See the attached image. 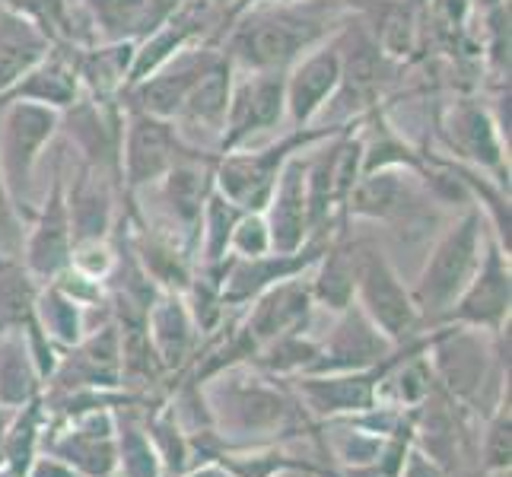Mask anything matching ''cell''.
<instances>
[{"label":"cell","instance_id":"1","mask_svg":"<svg viewBox=\"0 0 512 477\" xmlns=\"http://www.w3.org/2000/svg\"><path fill=\"white\" fill-rule=\"evenodd\" d=\"M325 35V20L293 7L264 10L252 20H245L233 42H229V55L236 61L249 64L255 70H284L290 61L303 55L315 39Z\"/></svg>","mask_w":512,"mask_h":477},{"label":"cell","instance_id":"6","mask_svg":"<svg viewBox=\"0 0 512 477\" xmlns=\"http://www.w3.org/2000/svg\"><path fill=\"white\" fill-rule=\"evenodd\" d=\"M179 134L166 118H153L147 112H134L131 125L121 137V169L131 188L150 185L182 163Z\"/></svg>","mask_w":512,"mask_h":477},{"label":"cell","instance_id":"29","mask_svg":"<svg viewBox=\"0 0 512 477\" xmlns=\"http://www.w3.org/2000/svg\"><path fill=\"white\" fill-rule=\"evenodd\" d=\"M13 242H16V220L10 207V191L4 185V175H0V249H10Z\"/></svg>","mask_w":512,"mask_h":477},{"label":"cell","instance_id":"5","mask_svg":"<svg viewBox=\"0 0 512 477\" xmlns=\"http://www.w3.org/2000/svg\"><path fill=\"white\" fill-rule=\"evenodd\" d=\"M287 112V80L280 70H258L255 77L239 83L229 96L223 121V150L233 153L261 131L280 125Z\"/></svg>","mask_w":512,"mask_h":477},{"label":"cell","instance_id":"20","mask_svg":"<svg viewBox=\"0 0 512 477\" xmlns=\"http://www.w3.org/2000/svg\"><path fill=\"white\" fill-rule=\"evenodd\" d=\"M306 299H309V293L303 290V284H287V287L274 290L255 315V331L258 334L284 331L306 312Z\"/></svg>","mask_w":512,"mask_h":477},{"label":"cell","instance_id":"28","mask_svg":"<svg viewBox=\"0 0 512 477\" xmlns=\"http://www.w3.org/2000/svg\"><path fill=\"white\" fill-rule=\"evenodd\" d=\"M185 0H147V13H144V23H140V32H153L160 29L163 23H169Z\"/></svg>","mask_w":512,"mask_h":477},{"label":"cell","instance_id":"11","mask_svg":"<svg viewBox=\"0 0 512 477\" xmlns=\"http://www.w3.org/2000/svg\"><path fill=\"white\" fill-rule=\"evenodd\" d=\"M48 35L29 16L13 7H0V96L45 58Z\"/></svg>","mask_w":512,"mask_h":477},{"label":"cell","instance_id":"10","mask_svg":"<svg viewBox=\"0 0 512 477\" xmlns=\"http://www.w3.org/2000/svg\"><path fill=\"white\" fill-rule=\"evenodd\" d=\"M360 287H363V299L369 312L376 315V322L388 331V334H401L411 328L414 318V306L408 293L401 290L395 271L388 268L385 258L379 252H366L360 258Z\"/></svg>","mask_w":512,"mask_h":477},{"label":"cell","instance_id":"7","mask_svg":"<svg viewBox=\"0 0 512 477\" xmlns=\"http://www.w3.org/2000/svg\"><path fill=\"white\" fill-rule=\"evenodd\" d=\"M217 55L210 51H179L172 55L160 70H153L147 80L134 83V99L140 105V112H147L153 118H175L182 112L185 96L194 86L204 70L214 64Z\"/></svg>","mask_w":512,"mask_h":477},{"label":"cell","instance_id":"27","mask_svg":"<svg viewBox=\"0 0 512 477\" xmlns=\"http://www.w3.org/2000/svg\"><path fill=\"white\" fill-rule=\"evenodd\" d=\"M350 290H353V268H347V261L341 255H334L322 277V296L331 299L334 306H341Z\"/></svg>","mask_w":512,"mask_h":477},{"label":"cell","instance_id":"13","mask_svg":"<svg viewBox=\"0 0 512 477\" xmlns=\"http://www.w3.org/2000/svg\"><path fill=\"white\" fill-rule=\"evenodd\" d=\"M70 258V210L64 201V182L55 175V185L42 210V223L29 242V264L39 274H55Z\"/></svg>","mask_w":512,"mask_h":477},{"label":"cell","instance_id":"8","mask_svg":"<svg viewBox=\"0 0 512 477\" xmlns=\"http://www.w3.org/2000/svg\"><path fill=\"white\" fill-rule=\"evenodd\" d=\"M271 245L280 255H293L303 245L309 226V201H306V163L290 156L280 169L271 191Z\"/></svg>","mask_w":512,"mask_h":477},{"label":"cell","instance_id":"24","mask_svg":"<svg viewBox=\"0 0 512 477\" xmlns=\"http://www.w3.org/2000/svg\"><path fill=\"white\" fill-rule=\"evenodd\" d=\"M204 217H207V229H210V255L220 258V252L226 249L229 236L239 223V207L223 198V194H210L207 204H204Z\"/></svg>","mask_w":512,"mask_h":477},{"label":"cell","instance_id":"15","mask_svg":"<svg viewBox=\"0 0 512 477\" xmlns=\"http://www.w3.org/2000/svg\"><path fill=\"white\" fill-rule=\"evenodd\" d=\"M449 134H452V144L462 150V156L474 159V163H481V166H503L500 128L481 105H474V102L455 105Z\"/></svg>","mask_w":512,"mask_h":477},{"label":"cell","instance_id":"25","mask_svg":"<svg viewBox=\"0 0 512 477\" xmlns=\"http://www.w3.org/2000/svg\"><path fill=\"white\" fill-rule=\"evenodd\" d=\"M7 7L20 10L23 16H29V20L35 26L45 29H64L67 26V13H70V0H7Z\"/></svg>","mask_w":512,"mask_h":477},{"label":"cell","instance_id":"2","mask_svg":"<svg viewBox=\"0 0 512 477\" xmlns=\"http://www.w3.org/2000/svg\"><path fill=\"white\" fill-rule=\"evenodd\" d=\"M0 109H7L0 121V175H4L10 198H20L29 188L32 169L45 144L58 131L61 115L58 109L35 102H7Z\"/></svg>","mask_w":512,"mask_h":477},{"label":"cell","instance_id":"17","mask_svg":"<svg viewBox=\"0 0 512 477\" xmlns=\"http://www.w3.org/2000/svg\"><path fill=\"white\" fill-rule=\"evenodd\" d=\"M166 198L169 207L175 210V217L194 223L204 214V204L210 198V185H214V172L201 169L194 159H182L175 163L166 175Z\"/></svg>","mask_w":512,"mask_h":477},{"label":"cell","instance_id":"19","mask_svg":"<svg viewBox=\"0 0 512 477\" xmlns=\"http://www.w3.org/2000/svg\"><path fill=\"white\" fill-rule=\"evenodd\" d=\"M70 214H74L80 239H99L109 223V194L99 188V182H90V169L80 175L74 198H70Z\"/></svg>","mask_w":512,"mask_h":477},{"label":"cell","instance_id":"16","mask_svg":"<svg viewBox=\"0 0 512 477\" xmlns=\"http://www.w3.org/2000/svg\"><path fill=\"white\" fill-rule=\"evenodd\" d=\"M509 306V271L503 268V258L497 249H490L481 277L458 306V318H471V322H497Z\"/></svg>","mask_w":512,"mask_h":477},{"label":"cell","instance_id":"4","mask_svg":"<svg viewBox=\"0 0 512 477\" xmlns=\"http://www.w3.org/2000/svg\"><path fill=\"white\" fill-rule=\"evenodd\" d=\"M478 252H481V214L471 210L436 245V252L427 264V274L420 280V303L427 309L449 306L452 296L468 284L471 271L478 268Z\"/></svg>","mask_w":512,"mask_h":477},{"label":"cell","instance_id":"12","mask_svg":"<svg viewBox=\"0 0 512 477\" xmlns=\"http://www.w3.org/2000/svg\"><path fill=\"white\" fill-rule=\"evenodd\" d=\"M229 96H233V67H229V61L223 55H217L214 64L194 80V86L185 96L182 112L175 118H182L188 128H201V131L217 134V131H223Z\"/></svg>","mask_w":512,"mask_h":477},{"label":"cell","instance_id":"26","mask_svg":"<svg viewBox=\"0 0 512 477\" xmlns=\"http://www.w3.org/2000/svg\"><path fill=\"white\" fill-rule=\"evenodd\" d=\"M229 242H233L242 255L261 258V252L271 245L268 223H264L258 214H252V217H239V223H236V229H233V236H229Z\"/></svg>","mask_w":512,"mask_h":477},{"label":"cell","instance_id":"23","mask_svg":"<svg viewBox=\"0 0 512 477\" xmlns=\"http://www.w3.org/2000/svg\"><path fill=\"white\" fill-rule=\"evenodd\" d=\"M309 261H312V255L299 258L296 252L293 255H277V261H268V264L252 258V264H242V268L233 274V296H249V293L261 290L264 284H271V280L293 274L296 268H303V264H309Z\"/></svg>","mask_w":512,"mask_h":477},{"label":"cell","instance_id":"21","mask_svg":"<svg viewBox=\"0 0 512 477\" xmlns=\"http://www.w3.org/2000/svg\"><path fill=\"white\" fill-rule=\"evenodd\" d=\"M32 315V284L10 261H0V328L23 325Z\"/></svg>","mask_w":512,"mask_h":477},{"label":"cell","instance_id":"3","mask_svg":"<svg viewBox=\"0 0 512 477\" xmlns=\"http://www.w3.org/2000/svg\"><path fill=\"white\" fill-rule=\"evenodd\" d=\"M325 131H306L296 134L290 140H280V144L261 150V153H233L226 156L217 166L214 179L220 185V194L229 198L236 207H249V210H264L271 201V191L280 169H284L287 159L303 150L309 140H319Z\"/></svg>","mask_w":512,"mask_h":477},{"label":"cell","instance_id":"9","mask_svg":"<svg viewBox=\"0 0 512 477\" xmlns=\"http://www.w3.org/2000/svg\"><path fill=\"white\" fill-rule=\"evenodd\" d=\"M341 58L344 55L338 51V45H331L296 64L293 77L287 80V112L296 125H306L325 105V99L338 90V83L344 80Z\"/></svg>","mask_w":512,"mask_h":477},{"label":"cell","instance_id":"14","mask_svg":"<svg viewBox=\"0 0 512 477\" xmlns=\"http://www.w3.org/2000/svg\"><path fill=\"white\" fill-rule=\"evenodd\" d=\"M74 99H77V70L58 58H42L0 96V105L35 102V105H48V109H67V105H74Z\"/></svg>","mask_w":512,"mask_h":477},{"label":"cell","instance_id":"30","mask_svg":"<svg viewBox=\"0 0 512 477\" xmlns=\"http://www.w3.org/2000/svg\"><path fill=\"white\" fill-rule=\"evenodd\" d=\"M51 312H55V322L61 328L64 338H70V334L77 331V315H74V306L67 303V299L55 296V303H51Z\"/></svg>","mask_w":512,"mask_h":477},{"label":"cell","instance_id":"22","mask_svg":"<svg viewBox=\"0 0 512 477\" xmlns=\"http://www.w3.org/2000/svg\"><path fill=\"white\" fill-rule=\"evenodd\" d=\"M86 4L109 39H125L137 32L147 13V0H86Z\"/></svg>","mask_w":512,"mask_h":477},{"label":"cell","instance_id":"18","mask_svg":"<svg viewBox=\"0 0 512 477\" xmlns=\"http://www.w3.org/2000/svg\"><path fill=\"white\" fill-rule=\"evenodd\" d=\"M401 201V182L392 172H366L363 179H357V185L350 188V207L353 214L363 217H385L392 214Z\"/></svg>","mask_w":512,"mask_h":477}]
</instances>
